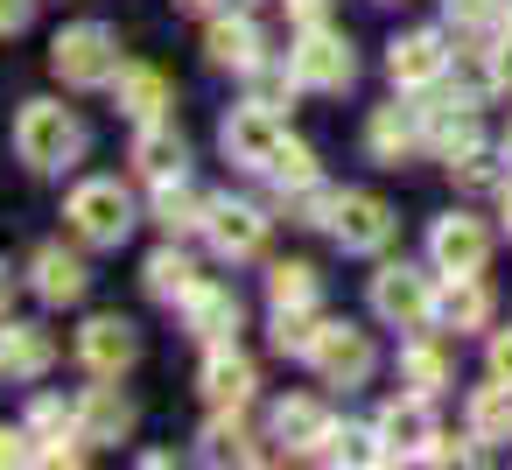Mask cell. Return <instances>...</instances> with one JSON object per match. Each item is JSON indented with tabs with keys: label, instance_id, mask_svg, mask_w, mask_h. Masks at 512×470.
<instances>
[{
	"label": "cell",
	"instance_id": "obj_33",
	"mask_svg": "<svg viewBox=\"0 0 512 470\" xmlns=\"http://www.w3.org/2000/svg\"><path fill=\"white\" fill-rule=\"evenodd\" d=\"M316 337V309H274V351L281 358H309Z\"/></svg>",
	"mask_w": 512,
	"mask_h": 470
},
{
	"label": "cell",
	"instance_id": "obj_14",
	"mask_svg": "<svg viewBox=\"0 0 512 470\" xmlns=\"http://www.w3.org/2000/svg\"><path fill=\"white\" fill-rule=\"evenodd\" d=\"M183 323H190V337H197L204 351H211V344H232V337H239V295L218 288V281H197L190 302H183Z\"/></svg>",
	"mask_w": 512,
	"mask_h": 470
},
{
	"label": "cell",
	"instance_id": "obj_8",
	"mask_svg": "<svg viewBox=\"0 0 512 470\" xmlns=\"http://www.w3.org/2000/svg\"><path fill=\"white\" fill-rule=\"evenodd\" d=\"M428 260H435V274H484L491 232H484L470 211H442V218L428 225Z\"/></svg>",
	"mask_w": 512,
	"mask_h": 470
},
{
	"label": "cell",
	"instance_id": "obj_35",
	"mask_svg": "<svg viewBox=\"0 0 512 470\" xmlns=\"http://www.w3.org/2000/svg\"><path fill=\"white\" fill-rule=\"evenodd\" d=\"M337 197H344V190L302 183V190H288V211H295V225H330V218H337Z\"/></svg>",
	"mask_w": 512,
	"mask_h": 470
},
{
	"label": "cell",
	"instance_id": "obj_28",
	"mask_svg": "<svg viewBox=\"0 0 512 470\" xmlns=\"http://www.w3.org/2000/svg\"><path fill=\"white\" fill-rule=\"evenodd\" d=\"M463 414H470V435H477V442H512V386H505V379L477 386Z\"/></svg>",
	"mask_w": 512,
	"mask_h": 470
},
{
	"label": "cell",
	"instance_id": "obj_32",
	"mask_svg": "<svg viewBox=\"0 0 512 470\" xmlns=\"http://www.w3.org/2000/svg\"><path fill=\"white\" fill-rule=\"evenodd\" d=\"M267 176H274V183H281V197H288V190H302V183H316V155H309V148H302V141L288 134V141L274 148V162H267Z\"/></svg>",
	"mask_w": 512,
	"mask_h": 470
},
{
	"label": "cell",
	"instance_id": "obj_26",
	"mask_svg": "<svg viewBox=\"0 0 512 470\" xmlns=\"http://www.w3.org/2000/svg\"><path fill=\"white\" fill-rule=\"evenodd\" d=\"M400 379H407V393H421V400H435V393H449V379H456V365L414 330V344L400 351Z\"/></svg>",
	"mask_w": 512,
	"mask_h": 470
},
{
	"label": "cell",
	"instance_id": "obj_24",
	"mask_svg": "<svg viewBox=\"0 0 512 470\" xmlns=\"http://www.w3.org/2000/svg\"><path fill=\"white\" fill-rule=\"evenodd\" d=\"M183 162H190V148H183V134H176V127L148 120V127L134 134V169H141L148 183H162V176H183Z\"/></svg>",
	"mask_w": 512,
	"mask_h": 470
},
{
	"label": "cell",
	"instance_id": "obj_6",
	"mask_svg": "<svg viewBox=\"0 0 512 470\" xmlns=\"http://www.w3.org/2000/svg\"><path fill=\"white\" fill-rule=\"evenodd\" d=\"M288 141V127H281V113L274 106H239L225 127H218V148H225V162L232 169H253V176H267V162H274V148Z\"/></svg>",
	"mask_w": 512,
	"mask_h": 470
},
{
	"label": "cell",
	"instance_id": "obj_2",
	"mask_svg": "<svg viewBox=\"0 0 512 470\" xmlns=\"http://www.w3.org/2000/svg\"><path fill=\"white\" fill-rule=\"evenodd\" d=\"M50 71H57L64 85H78V92L113 85V78H120V36H113L106 22H71V29L50 43Z\"/></svg>",
	"mask_w": 512,
	"mask_h": 470
},
{
	"label": "cell",
	"instance_id": "obj_25",
	"mask_svg": "<svg viewBox=\"0 0 512 470\" xmlns=\"http://www.w3.org/2000/svg\"><path fill=\"white\" fill-rule=\"evenodd\" d=\"M204 218H211V197H197L183 176H162L155 183V225L176 239V232H204Z\"/></svg>",
	"mask_w": 512,
	"mask_h": 470
},
{
	"label": "cell",
	"instance_id": "obj_20",
	"mask_svg": "<svg viewBox=\"0 0 512 470\" xmlns=\"http://www.w3.org/2000/svg\"><path fill=\"white\" fill-rule=\"evenodd\" d=\"M330 428H337V421H330V407H323V400H302V393H295V400H281V407H274V442H281V449H295V456H316V449L330 442Z\"/></svg>",
	"mask_w": 512,
	"mask_h": 470
},
{
	"label": "cell",
	"instance_id": "obj_18",
	"mask_svg": "<svg viewBox=\"0 0 512 470\" xmlns=\"http://www.w3.org/2000/svg\"><path fill=\"white\" fill-rule=\"evenodd\" d=\"M372 428H379V449H386V463H393V456H421V449H428V435H435V428H428V400H421V393H407V400H386Z\"/></svg>",
	"mask_w": 512,
	"mask_h": 470
},
{
	"label": "cell",
	"instance_id": "obj_17",
	"mask_svg": "<svg viewBox=\"0 0 512 470\" xmlns=\"http://www.w3.org/2000/svg\"><path fill=\"white\" fill-rule=\"evenodd\" d=\"M78 435L85 442H127L134 435V400L106 379V386H85V400H78Z\"/></svg>",
	"mask_w": 512,
	"mask_h": 470
},
{
	"label": "cell",
	"instance_id": "obj_30",
	"mask_svg": "<svg viewBox=\"0 0 512 470\" xmlns=\"http://www.w3.org/2000/svg\"><path fill=\"white\" fill-rule=\"evenodd\" d=\"M204 456L211 463H253V442L239 428V407H218V421L204 428Z\"/></svg>",
	"mask_w": 512,
	"mask_h": 470
},
{
	"label": "cell",
	"instance_id": "obj_44",
	"mask_svg": "<svg viewBox=\"0 0 512 470\" xmlns=\"http://www.w3.org/2000/svg\"><path fill=\"white\" fill-rule=\"evenodd\" d=\"M183 8H197V15H211V8H218V0H183Z\"/></svg>",
	"mask_w": 512,
	"mask_h": 470
},
{
	"label": "cell",
	"instance_id": "obj_9",
	"mask_svg": "<svg viewBox=\"0 0 512 470\" xmlns=\"http://www.w3.org/2000/svg\"><path fill=\"white\" fill-rule=\"evenodd\" d=\"M393 204L386 197H372V190H344L337 197V218H330V232H337V246L344 253H379L386 239H393Z\"/></svg>",
	"mask_w": 512,
	"mask_h": 470
},
{
	"label": "cell",
	"instance_id": "obj_41",
	"mask_svg": "<svg viewBox=\"0 0 512 470\" xmlns=\"http://www.w3.org/2000/svg\"><path fill=\"white\" fill-rule=\"evenodd\" d=\"M36 15V0H0V36H22Z\"/></svg>",
	"mask_w": 512,
	"mask_h": 470
},
{
	"label": "cell",
	"instance_id": "obj_15",
	"mask_svg": "<svg viewBox=\"0 0 512 470\" xmlns=\"http://www.w3.org/2000/svg\"><path fill=\"white\" fill-rule=\"evenodd\" d=\"M29 288H36L50 309H71V302H85L92 274H85V260H78V253H64V246H43V253L29 260Z\"/></svg>",
	"mask_w": 512,
	"mask_h": 470
},
{
	"label": "cell",
	"instance_id": "obj_45",
	"mask_svg": "<svg viewBox=\"0 0 512 470\" xmlns=\"http://www.w3.org/2000/svg\"><path fill=\"white\" fill-rule=\"evenodd\" d=\"M505 232H512V183H505Z\"/></svg>",
	"mask_w": 512,
	"mask_h": 470
},
{
	"label": "cell",
	"instance_id": "obj_10",
	"mask_svg": "<svg viewBox=\"0 0 512 470\" xmlns=\"http://www.w3.org/2000/svg\"><path fill=\"white\" fill-rule=\"evenodd\" d=\"M204 239L218 246V260H253V253L267 246V211H260V204H232V197H211Z\"/></svg>",
	"mask_w": 512,
	"mask_h": 470
},
{
	"label": "cell",
	"instance_id": "obj_4",
	"mask_svg": "<svg viewBox=\"0 0 512 470\" xmlns=\"http://www.w3.org/2000/svg\"><path fill=\"white\" fill-rule=\"evenodd\" d=\"M435 281L421 274V267H407V260H393V267H379L372 274V316L386 323V330H428L435 323Z\"/></svg>",
	"mask_w": 512,
	"mask_h": 470
},
{
	"label": "cell",
	"instance_id": "obj_13",
	"mask_svg": "<svg viewBox=\"0 0 512 470\" xmlns=\"http://www.w3.org/2000/svg\"><path fill=\"white\" fill-rule=\"evenodd\" d=\"M204 50H211L218 71H239V78H253V71L267 64V36H260L253 15H218V22L204 29Z\"/></svg>",
	"mask_w": 512,
	"mask_h": 470
},
{
	"label": "cell",
	"instance_id": "obj_1",
	"mask_svg": "<svg viewBox=\"0 0 512 470\" xmlns=\"http://www.w3.org/2000/svg\"><path fill=\"white\" fill-rule=\"evenodd\" d=\"M15 155L36 176H57V169H71L85 155V120L71 106H57V99H29L15 113Z\"/></svg>",
	"mask_w": 512,
	"mask_h": 470
},
{
	"label": "cell",
	"instance_id": "obj_39",
	"mask_svg": "<svg viewBox=\"0 0 512 470\" xmlns=\"http://www.w3.org/2000/svg\"><path fill=\"white\" fill-rule=\"evenodd\" d=\"M484 365H491V379H505V386H512V330H491V344H484Z\"/></svg>",
	"mask_w": 512,
	"mask_h": 470
},
{
	"label": "cell",
	"instance_id": "obj_31",
	"mask_svg": "<svg viewBox=\"0 0 512 470\" xmlns=\"http://www.w3.org/2000/svg\"><path fill=\"white\" fill-rule=\"evenodd\" d=\"M316 456H323V463H386L379 428H330V442H323Z\"/></svg>",
	"mask_w": 512,
	"mask_h": 470
},
{
	"label": "cell",
	"instance_id": "obj_21",
	"mask_svg": "<svg viewBox=\"0 0 512 470\" xmlns=\"http://www.w3.org/2000/svg\"><path fill=\"white\" fill-rule=\"evenodd\" d=\"M113 99H120V113L127 120H162L169 113V78L162 71H148V64H120V78H113Z\"/></svg>",
	"mask_w": 512,
	"mask_h": 470
},
{
	"label": "cell",
	"instance_id": "obj_3",
	"mask_svg": "<svg viewBox=\"0 0 512 470\" xmlns=\"http://www.w3.org/2000/svg\"><path fill=\"white\" fill-rule=\"evenodd\" d=\"M64 218H71V232H78L85 246H127V232H134V197H127L113 176H92V183L71 190Z\"/></svg>",
	"mask_w": 512,
	"mask_h": 470
},
{
	"label": "cell",
	"instance_id": "obj_23",
	"mask_svg": "<svg viewBox=\"0 0 512 470\" xmlns=\"http://www.w3.org/2000/svg\"><path fill=\"white\" fill-rule=\"evenodd\" d=\"M50 358H57V344H50V330H43V323H8V330H0V372H15V379H43V372H50Z\"/></svg>",
	"mask_w": 512,
	"mask_h": 470
},
{
	"label": "cell",
	"instance_id": "obj_19",
	"mask_svg": "<svg viewBox=\"0 0 512 470\" xmlns=\"http://www.w3.org/2000/svg\"><path fill=\"white\" fill-rule=\"evenodd\" d=\"M253 386H260L253 358L232 351V344H211V358H204V400H211V407H246Z\"/></svg>",
	"mask_w": 512,
	"mask_h": 470
},
{
	"label": "cell",
	"instance_id": "obj_5",
	"mask_svg": "<svg viewBox=\"0 0 512 470\" xmlns=\"http://www.w3.org/2000/svg\"><path fill=\"white\" fill-rule=\"evenodd\" d=\"M288 71H295L302 92H344V85L358 78V57H351V43L323 22V29H302V36H295Z\"/></svg>",
	"mask_w": 512,
	"mask_h": 470
},
{
	"label": "cell",
	"instance_id": "obj_43",
	"mask_svg": "<svg viewBox=\"0 0 512 470\" xmlns=\"http://www.w3.org/2000/svg\"><path fill=\"white\" fill-rule=\"evenodd\" d=\"M8 302H15V267L0 260V316H8Z\"/></svg>",
	"mask_w": 512,
	"mask_h": 470
},
{
	"label": "cell",
	"instance_id": "obj_42",
	"mask_svg": "<svg viewBox=\"0 0 512 470\" xmlns=\"http://www.w3.org/2000/svg\"><path fill=\"white\" fill-rule=\"evenodd\" d=\"M288 15H295V29H323L330 22V0H288Z\"/></svg>",
	"mask_w": 512,
	"mask_h": 470
},
{
	"label": "cell",
	"instance_id": "obj_37",
	"mask_svg": "<svg viewBox=\"0 0 512 470\" xmlns=\"http://www.w3.org/2000/svg\"><path fill=\"white\" fill-rule=\"evenodd\" d=\"M449 169H456V183H463V190H491V183H498V169H491L477 148H470V155H456Z\"/></svg>",
	"mask_w": 512,
	"mask_h": 470
},
{
	"label": "cell",
	"instance_id": "obj_11",
	"mask_svg": "<svg viewBox=\"0 0 512 470\" xmlns=\"http://www.w3.org/2000/svg\"><path fill=\"white\" fill-rule=\"evenodd\" d=\"M78 358H85L92 379H120V372L141 358V337H134L127 316H92V323L78 330Z\"/></svg>",
	"mask_w": 512,
	"mask_h": 470
},
{
	"label": "cell",
	"instance_id": "obj_12",
	"mask_svg": "<svg viewBox=\"0 0 512 470\" xmlns=\"http://www.w3.org/2000/svg\"><path fill=\"white\" fill-rule=\"evenodd\" d=\"M386 71H393L400 92H428V85H442V78H449V43H442V29H414V36H400L393 57H386Z\"/></svg>",
	"mask_w": 512,
	"mask_h": 470
},
{
	"label": "cell",
	"instance_id": "obj_38",
	"mask_svg": "<svg viewBox=\"0 0 512 470\" xmlns=\"http://www.w3.org/2000/svg\"><path fill=\"white\" fill-rule=\"evenodd\" d=\"M470 442H477V435H470ZM470 442H456V435H428V449H421V463H470V456H477Z\"/></svg>",
	"mask_w": 512,
	"mask_h": 470
},
{
	"label": "cell",
	"instance_id": "obj_29",
	"mask_svg": "<svg viewBox=\"0 0 512 470\" xmlns=\"http://www.w3.org/2000/svg\"><path fill=\"white\" fill-rule=\"evenodd\" d=\"M204 274H197V260L190 253H176V246H162V253H148V295L155 302H190V288H197Z\"/></svg>",
	"mask_w": 512,
	"mask_h": 470
},
{
	"label": "cell",
	"instance_id": "obj_22",
	"mask_svg": "<svg viewBox=\"0 0 512 470\" xmlns=\"http://www.w3.org/2000/svg\"><path fill=\"white\" fill-rule=\"evenodd\" d=\"M435 323H449V330H484V323H491V288H484L477 274H449L442 295H435Z\"/></svg>",
	"mask_w": 512,
	"mask_h": 470
},
{
	"label": "cell",
	"instance_id": "obj_40",
	"mask_svg": "<svg viewBox=\"0 0 512 470\" xmlns=\"http://www.w3.org/2000/svg\"><path fill=\"white\" fill-rule=\"evenodd\" d=\"M491 92L512 99V36H498V50H491Z\"/></svg>",
	"mask_w": 512,
	"mask_h": 470
},
{
	"label": "cell",
	"instance_id": "obj_27",
	"mask_svg": "<svg viewBox=\"0 0 512 470\" xmlns=\"http://www.w3.org/2000/svg\"><path fill=\"white\" fill-rule=\"evenodd\" d=\"M267 302H274V309H316V302H323L316 267H309V260H274V267H267Z\"/></svg>",
	"mask_w": 512,
	"mask_h": 470
},
{
	"label": "cell",
	"instance_id": "obj_36",
	"mask_svg": "<svg viewBox=\"0 0 512 470\" xmlns=\"http://www.w3.org/2000/svg\"><path fill=\"white\" fill-rule=\"evenodd\" d=\"M36 456H43L36 428H0V463H36Z\"/></svg>",
	"mask_w": 512,
	"mask_h": 470
},
{
	"label": "cell",
	"instance_id": "obj_34",
	"mask_svg": "<svg viewBox=\"0 0 512 470\" xmlns=\"http://www.w3.org/2000/svg\"><path fill=\"white\" fill-rule=\"evenodd\" d=\"M442 15H449V29L477 36V29H498L505 22V0H442Z\"/></svg>",
	"mask_w": 512,
	"mask_h": 470
},
{
	"label": "cell",
	"instance_id": "obj_16",
	"mask_svg": "<svg viewBox=\"0 0 512 470\" xmlns=\"http://www.w3.org/2000/svg\"><path fill=\"white\" fill-rule=\"evenodd\" d=\"M365 148H372V162L400 169V162L421 148V106H379V113L365 120Z\"/></svg>",
	"mask_w": 512,
	"mask_h": 470
},
{
	"label": "cell",
	"instance_id": "obj_46",
	"mask_svg": "<svg viewBox=\"0 0 512 470\" xmlns=\"http://www.w3.org/2000/svg\"><path fill=\"white\" fill-rule=\"evenodd\" d=\"M505 162H512V127H505Z\"/></svg>",
	"mask_w": 512,
	"mask_h": 470
},
{
	"label": "cell",
	"instance_id": "obj_7",
	"mask_svg": "<svg viewBox=\"0 0 512 470\" xmlns=\"http://www.w3.org/2000/svg\"><path fill=\"white\" fill-rule=\"evenodd\" d=\"M309 365H316L323 386H365V379H372V337H365L358 323H316Z\"/></svg>",
	"mask_w": 512,
	"mask_h": 470
}]
</instances>
